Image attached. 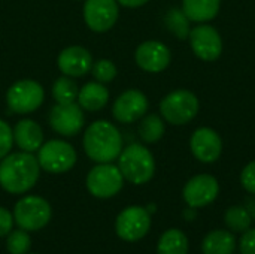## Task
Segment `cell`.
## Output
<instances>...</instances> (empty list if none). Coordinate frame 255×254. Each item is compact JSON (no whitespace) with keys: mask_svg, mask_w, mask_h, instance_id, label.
Returning <instances> with one entry per match:
<instances>
[{"mask_svg":"<svg viewBox=\"0 0 255 254\" xmlns=\"http://www.w3.org/2000/svg\"><path fill=\"white\" fill-rule=\"evenodd\" d=\"M245 208L248 210L250 216H251V217H254V219H255V199H250V201L247 202Z\"/></svg>","mask_w":255,"mask_h":254,"instance_id":"836d02e7","label":"cell"},{"mask_svg":"<svg viewBox=\"0 0 255 254\" xmlns=\"http://www.w3.org/2000/svg\"><path fill=\"white\" fill-rule=\"evenodd\" d=\"M40 166L31 153H12L0 162V186L12 195L28 192L37 181Z\"/></svg>","mask_w":255,"mask_h":254,"instance_id":"6da1fadb","label":"cell"},{"mask_svg":"<svg viewBox=\"0 0 255 254\" xmlns=\"http://www.w3.org/2000/svg\"><path fill=\"white\" fill-rule=\"evenodd\" d=\"M151 228V216L146 208L128 207L120 213L115 223L117 235L128 243L142 240Z\"/></svg>","mask_w":255,"mask_h":254,"instance_id":"9c48e42d","label":"cell"},{"mask_svg":"<svg viewBox=\"0 0 255 254\" xmlns=\"http://www.w3.org/2000/svg\"><path fill=\"white\" fill-rule=\"evenodd\" d=\"M37 162L39 166L46 172L63 174L70 171L76 163V151L69 142L52 139L40 145Z\"/></svg>","mask_w":255,"mask_h":254,"instance_id":"5b68a950","label":"cell"},{"mask_svg":"<svg viewBox=\"0 0 255 254\" xmlns=\"http://www.w3.org/2000/svg\"><path fill=\"white\" fill-rule=\"evenodd\" d=\"M148 99L139 90H127L124 91L114 103L112 114L117 121L128 124L140 120L148 111Z\"/></svg>","mask_w":255,"mask_h":254,"instance_id":"5bb4252c","label":"cell"},{"mask_svg":"<svg viewBox=\"0 0 255 254\" xmlns=\"http://www.w3.org/2000/svg\"><path fill=\"white\" fill-rule=\"evenodd\" d=\"M123 183L124 177L120 168L111 163H100L94 166L87 177L88 192L99 199L115 196L123 189Z\"/></svg>","mask_w":255,"mask_h":254,"instance_id":"ba28073f","label":"cell"},{"mask_svg":"<svg viewBox=\"0 0 255 254\" xmlns=\"http://www.w3.org/2000/svg\"><path fill=\"white\" fill-rule=\"evenodd\" d=\"M220 193L217 178L208 174L193 177L184 187L182 196L190 208H203L212 204Z\"/></svg>","mask_w":255,"mask_h":254,"instance_id":"30bf717a","label":"cell"},{"mask_svg":"<svg viewBox=\"0 0 255 254\" xmlns=\"http://www.w3.org/2000/svg\"><path fill=\"white\" fill-rule=\"evenodd\" d=\"M235 249L236 240L229 231H212L202 243L203 254H233Z\"/></svg>","mask_w":255,"mask_h":254,"instance_id":"44dd1931","label":"cell"},{"mask_svg":"<svg viewBox=\"0 0 255 254\" xmlns=\"http://www.w3.org/2000/svg\"><path fill=\"white\" fill-rule=\"evenodd\" d=\"M15 223L22 231H39L51 220V207L40 196H25L13 210Z\"/></svg>","mask_w":255,"mask_h":254,"instance_id":"8992f818","label":"cell"},{"mask_svg":"<svg viewBox=\"0 0 255 254\" xmlns=\"http://www.w3.org/2000/svg\"><path fill=\"white\" fill-rule=\"evenodd\" d=\"M221 0H182V10L190 21L206 22L220 12Z\"/></svg>","mask_w":255,"mask_h":254,"instance_id":"ffe728a7","label":"cell"},{"mask_svg":"<svg viewBox=\"0 0 255 254\" xmlns=\"http://www.w3.org/2000/svg\"><path fill=\"white\" fill-rule=\"evenodd\" d=\"M188 37L194 54L205 61H214L223 52L221 36L212 25L200 24L191 28Z\"/></svg>","mask_w":255,"mask_h":254,"instance_id":"7c38bea8","label":"cell"},{"mask_svg":"<svg viewBox=\"0 0 255 254\" xmlns=\"http://www.w3.org/2000/svg\"><path fill=\"white\" fill-rule=\"evenodd\" d=\"M118 13L117 0H87L84 4V19L97 33L112 28L118 19Z\"/></svg>","mask_w":255,"mask_h":254,"instance_id":"8fae6325","label":"cell"},{"mask_svg":"<svg viewBox=\"0 0 255 254\" xmlns=\"http://www.w3.org/2000/svg\"><path fill=\"white\" fill-rule=\"evenodd\" d=\"M58 69L70 78H79L87 75L93 67V57L84 46H67L57 58Z\"/></svg>","mask_w":255,"mask_h":254,"instance_id":"e0dca14e","label":"cell"},{"mask_svg":"<svg viewBox=\"0 0 255 254\" xmlns=\"http://www.w3.org/2000/svg\"><path fill=\"white\" fill-rule=\"evenodd\" d=\"M45 91L42 85L33 79H22L10 85L6 94L7 106L16 114H30L43 103Z\"/></svg>","mask_w":255,"mask_h":254,"instance_id":"52a82bcc","label":"cell"},{"mask_svg":"<svg viewBox=\"0 0 255 254\" xmlns=\"http://www.w3.org/2000/svg\"><path fill=\"white\" fill-rule=\"evenodd\" d=\"M190 147L197 160L203 163H214L220 159L223 153V139L215 130L209 127H202L193 133Z\"/></svg>","mask_w":255,"mask_h":254,"instance_id":"2e32d148","label":"cell"},{"mask_svg":"<svg viewBox=\"0 0 255 254\" xmlns=\"http://www.w3.org/2000/svg\"><path fill=\"white\" fill-rule=\"evenodd\" d=\"M199 99L188 90H176L169 93L160 103L163 118L173 124L182 126L190 123L199 112Z\"/></svg>","mask_w":255,"mask_h":254,"instance_id":"277c9868","label":"cell"},{"mask_svg":"<svg viewBox=\"0 0 255 254\" xmlns=\"http://www.w3.org/2000/svg\"><path fill=\"white\" fill-rule=\"evenodd\" d=\"M239 249L242 254H255V229H248L247 232H244Z\"/></svg>","mask_w":255,"mask_h":254,"instance_id":"4dcf8cb0","label":"cell"},{"mask_svg":"<svg viewBox=\"0 0 255 254\" xmlns=\"http://www.w3.org/2000/svg\"><path fill=\"white\" fill-rule=\"evenodd\" d=\"M118 159V168L123 177L133 184L148 183L155 172V162L151 151L140 144L128 145L121 151Z\"/></svg>","mask_w":255,"mask_h":254,"instance_id":"3957f363","label":"cell"},{"mask_svg":"<svg viewBox=\"0 0 255 254\" xmlns=\"http://www.w3.org/2000/svg\"><path fill=\"white\" fill-rule=\"evenodd\" d=\"M6 246L10 254H25L31 246V240L25 231H15L9 234Z\"/></svg>","mask_w":255,"mask_h":254,"instance_id":"83f0119b","label":"cell"},{"mask_svg":"<svg viewBox=\"0 0 255 254\" xmlns=\"http://www.w3.org/2000/svg\"><path fill=\"white\" fill-rule=\"evenodd\" d=\"M134 58L140 69L157 73L164 70L170 64L172 54L164 43L158 40H148L137 46Z\"/></svg>","mask_w":255,"mask_h":254,"instance_id":"9a60e30c","label":"cell"},{"mask_svg":"<svg viewBox=\"0 0 255 254\" xmlns=\"http://www.w3.org/2000/svg\"><path fill=\"white\" fill-rule=\"evenodd\" d=\"M241 184L248 193L255 195V160L244 168L241 174Z\"/></svg>","mask_w":255,"mask_h":254,"instance_id":"f546056e","label":"cell"},{"mask_svg":"<svg viewBox=\"0 0 255 254\" xmlns=\"http://www.w3.org/2000/svg\"><path fill=\"white\" fill-rule=\"evenodd\" d=\"M78 93H79V88L76 82L70 76H66V75L58 78L52 85V96L55 102L60 105L73 103L78 99Z\"/></svg>","mask_w":255,"mask_h":254,"instance_id":"603a6c76","label":"cell"},{"mask_svg":"<svg viewBox=\"0 0 255 254\" xmlns=\"http://www.w3.org/2000/svg\"><path fill=\"white\" fill-rule=\"evenodd\" d=\"M82 144L87 156L97 163H111L123 151L120 130L106 120H99L88 126Z\"/></svg>","mask_w":255,"mask_h":254,"instance_id":"7a4b0ae2","label":"cell"},{"mask_svg":"<svg viewBox=\"0 0 255 254\" xmlns=\"http://www.w3.org/2000/svg\"><path fill=\"white\" fill-rule=\"evenodd\" d=\"M12 144H13V133H12V129L10 126L0 120V160L9 154L10 148H12Z\"/></svg>","mask_w":255,"mask_h":254,"instance_id":"f1b7e54d","label":"cell"},{"mask_svg":"<svg viewBox=\"0 0 255 254\" xmlns=\"http://www.w3.org/2000/svg\"><path fill=\"white\" fill-rule=\"evenodd\" d=\"M121 6H126V7H139L142 4H145L146 1L149 0H117Z\"/></svg>","mask_w":255,"mask_h":254,"instance_id":"d6a6232c","label":"cell"},{"mask_svg":"<svg viewBox=\"0 0 255 254\" xmlns=\"http://www.w3.org/2000/svg\"><path fill=\"white\" fill-rule=\"evenodd\" d=\"M157 254H188V238L179 229L166 231L158 240Z\"/></svg>","mask_w":255,"mask_h":254,"instance_id":"7402d4cb","label":"cell"},{"mask_svg":"<svg viewBox=\"0 0 255 254\" xmlns=\"http://www.w3.org/2000/svg\"><path fill=\"white\" fill-rule=\"evenodd\" d=\"M226 226L233 232H247L253 223V217L250 216L245 207H232L224 214Z\"/></svg>","mask_w":255,"mask_h":254,"instance_id":"cb8c5ba5","label":"cell"},{"mask_svg":"<svg viewBox=\"0 0 255 254\" xmlns=\"http://www.w3.org/2000/svg\"><path fill=\"white\" fill-rule=\"evenodd\" d=\"M84 112L78 103H57L49 114L51 127L63 136H75L84 127Z\"/></svg>","mask_w":255,"mask_h":254,"instance_id":"4fadbf2b","label":"cell"},{"mask_svg":"<svg viewBox=\"0 0 255 254\" xmlns=\"http://www.w3.org/2000/svg\"><path fill=\"white\" fill-rule=\"evenodd\" d=\"M13 142L21 151L33 153L40 148L43 144V132L40 126L33 120H21L15 124L13 130Z\"/></svg>","mask_w":255,"mask_h":254,"instance_id":"ac0fdd59","label":"cell"},{"mask_svg":"<svg viewBox=\"0 0 255 254\" xmlns=\"http://www.w3.org/2000/svg\"><path fill=\"white\" fill-rule=\"evenodd\" d=\"M91 72L97 82L105 84V82H111L117 76V66L111 60L100 58L96 63H93Z\"/></svg>","mask_w":255,"mask_h":254,"instance_id":"4316f807","label":"cell"},{"mask_svg":"<svg viewBox=\"0 0 255 254\" xmlns=\"http://www.w3.org/2000/svg\"><path fill=\"white\" fill-rule=\"evenodd\" d=\"M167 28L176 34L178 39H187L190 36V19L181 9H170L166 15Z\"/></svg>","mask_w":255,"mask_h":254,"instance_id":"484cf974","label":"cell"},{"mask_svg":"<svg viewBox=\"0 0 255 254\" xmlns=\"http://www.w3.org/2000/svg\"><path fill=\"white\" fill-rule=\"evenodd\" d=\"M78 105L88 111H100L109 100V91L102 82H87L78 93Z\"/></svg>","mask_w":255,"mask_h":254,"instance_id":"d6986e66","label":"cell"},{"mask_svg":"<svg viewBox=\"0 0 255 254\" xmlns=\"http://www.w3.org/2000/svg\"><path fill=\"white\" fill-rule=\"evenodd\" d=\"M139 135L148 144L160 141L163 138V135H164V123H163V120L155 114H151V115L145 117L142 120L140 126H139Z\"/></svg>","mask_w":255,"mask_h":254,"instance_id":"d4e9b609","label":"cell"},{"mask_svg":"<svg viewBox=\"0 0 255 254\" xmlns=\"http://www.w3.org/2000/svg\"><path fill=\"white\" fill-rule=\"evenodd\" d=\"M12 225H13L12 214L6 208L0 207V237L9 235L12 231Z\"/></svg>","mask_w":255,"mask_h":254,"instance_id":"1f68e13d","label":"cell"}]
</instances>
